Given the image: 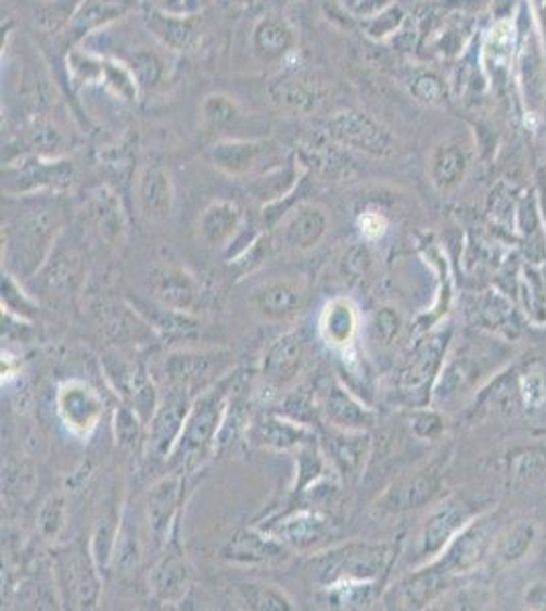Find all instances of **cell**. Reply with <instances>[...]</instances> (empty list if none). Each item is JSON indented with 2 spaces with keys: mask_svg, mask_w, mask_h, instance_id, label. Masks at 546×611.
<instances>
[{
  "mask_svg": "<svg viewBox=\"0 0 546 611\" xmlns=\"http://www.w3.org/2000/svg\"><path fill=\"white\" fill-rule=\"evenodd\" d=\"M399 23H402V11L397 7H392V9H385V11H381L378 15L364 21V27L367 35L381 39L390 31H394Z\"/></svg>",
  "mask_w": 546,
  "mask_h": 611,
  "instance_id": "cell-52",
  "label": "cell"
},
{
  "mask_svg": "<svg viewBox=\"0 0 546 611\" xmlns=\"http://www.w3.org/2000/svg\"><path fill=\"white\" fill-rule=\"evenodd\" d=\"M357 227H359V232H361L365 241H378L388 232L390 222L380 211H364V213H359Z\"/></svg>",
  "mask_w": 546,
  "mask_h": 611,
  "instance_id": "cell-53",
  "label": "cell"
},
{
  "mask_svg": "<svg viewBox=\"0 0 546 611\" xmlns=\"http://www.w3.org/2000/svg\"><path fill=\"white\" fill-rule=\"evenodd\" d=\"M251 43L265 62H278L296 46V31L282 15H267L253 27Z\"/></svg>",
  "mask_w": 546,
  "mask_h": 611,
  "instance_id": "cell-34",
  "label": "cell"
},
{
  "mask_svg": "<svg viewBox=\"0 0 546 611\" xmlns=\"http://www.w3.org/2000/svg\"><path fill=\"white\" fill-rule=\"evenodd\" d=\"M467 518L469 515H467L464 504L455 501V499L436 508L427 518L422 532H420V555L424 559L434 561L450 545V540L464 530Z\"/></svg>",
  "mask_w": 546,
  "mask_h": 611,
  "instance_id": "cell-30",
  "label": "cell"
},
{
  "mask_svg": "<svg viewBox=\"0 0 546 611\" xmlns=\"http://www.w3.org/2000/svg\"><path fill=\"white\" fill-rule=\"evenodd\" d=\"M135 308L145 316L151 329L160 336H169V339L192 336L194 332L199 331V322L188 313H176V310H169V308H164L160 304H153L151 308L150 306L148 308L135 306Z\"/></svg>",
  "mask_w": 546,
  "mask_h": 611,
  "instance_id": "cell-43",
  "label": "cell"
},
{
  "mask_svg": "<svg viewBox=\"0 0 546 611\" xmlns=\"http://www.w3.org/2000/svg\"><path fill=\"white\" fill-rule=\"evenodd\" d=\"M439 424H441V422H439V418H436L434 413H420V416L416 418L412 427H415L416 436H420V438H431L432 429H441Z\"/></svg>",
  "mask_w": 546,
  "mask_h": 611,
  "instance_id": "cell-56",
  "label": "cell"
},
{
  "mask_svg": "<svg viewBox=\"0 0 546 611\" xmlns=\"http://www.w3.org/2000/svg\"><path fill=\"white\" fill-rule=\"evenodd\" d=\"M251 432V404H249L247 385L239 375H234L231 394L227 399V408L223 416V424L216 436L215 457H225L239 445L245 434Z\"/></svg>",
  "mask_w": 546,
  "mask_h": 611,
  "instance_id": "cell-31",
  "label": "cell"
},
{
  "mask_svg": "<svg viewBox=\"0 0 546 611\" xmlns=\"http://www.w3.org/2000/svg\"><path fill=\"white\" fill-rule=\"evenodd\" d=\"M534 543V530L530 524H518L513 526L506 536L499 538L497 543V557L504 562H516L520 561L526 552H529L530 546Z\"/></svg>",
  "mask_w": 546,
  "mask_h": 611,
  "instance_id": "cell-48",
  "label": "cell"
},
{
  "mask_svg": "<svg viewBox=\"0 0 546 611\" xmlns=\"http://www.w3.org/2000/svg\"><path fill=\"white\" fill-rule=\"evenodd\" d=\"M231 2H241V4H247V2H253V0H231Z\"/></svg>",
  "mask_w": 546,
  "mask_h": 611,
  "instance_id": "cell-58",
  "label": "cell"
},
{
  "mask_svg": "<svg viewBox=\"0 0 546 611\" xmlns=\"http://www.w3.org/2000/svg\"><path fill=\"white\" fill-rule=\"evenodd\" d=\"M332 463L325 450L318 445V438L299 448L296 459V483L292 487L294 496H306L313 487L322 481L331 480Z\"/></svg>",
  "mask_w": 546,
  "mask_h": 611,
  "instance_id": "cell-37",
  "label": "cell"
},
{
  "mask_svg": "<svg viewBox=\"0 0 546 611\" xmlns=\"http://www.w3.org/2000/svg\"><path fill=\"white\" fill-rule=\"evenodd\" d=\"M178 529L162 548V557L153 564L150 575L151 595L164 606H176L186 599L192 585V567L186 557Z\"/></svg>",
  "mask_w": 546,
  "mask_h": 611,
  "instance_id": "cell-16",
  "label": "cell"
},
{
  "mask_svg": "<svg viewBox=\"0 0 546 611\" xmlns=\"http://www.w3.org/2000/svg\"><path fill=\"white\" fill-rule=\"evenodd\" d=\"M329 232L327 208L316 202H296L271 229V245L282 253H306L322 243Z\"/></svg>",
  "mask_w": 546,
  "mask_h": 611,
  "instance_id": "cell-10",
  "label": "cell"
},
{
  "mask_svg": "<svg viewBox=\"0 0 546 611\" xmlns=\"http://www.w3.org/2000/svg\"><path fill=\"white\" fill-rule=\"evenodd\" d=\"M211 164L225 176L237 180H249L271 167L285 162L283 151L271 139H223L208 151Z\"/></svg>",
  "mask_w": 546,
  "mask_h": 611,
  "instance_id": "cell-7",
  "label": "cell"
},
{
  "mask_svg": "<svg viewBox=\"0 0 546 611\" xmlns=\"http://www.w3.org/2000/svg\"><path fill=\"white\" fill-rule=\"evenodd\" d=\"M288 555L290 548L259 526L237 530L218 550V557L223 561L245 564V567L283 561Z\"/></svg>",
  "mask_w": 546,
  "mask_h": 611,
  "instance_id": "cell-23",
  "label": "cell"
},
{
  "mask_svg": "<svg viewBox=\"0 0 546 611\" xmlns=\"http://www.w3.org/2000/svg\"><path fill=\"white\" fill-rule=\"evenodd\" d=\"M369 265H371V253L365 243H357L348 249L347 255H345V269L351 276L361 278L369 269Z\"/></svg>",
  "mask_w": 546,
  "mask_h": 611,
  "instance_id": "cell-54",
  "label": "cell"
},
{
  "mask_svg": "<svg viewBox=\"0 0 546 611\" xmlns=\"http://www.w3.org/2000/svg\"><path fill=\"white\" fill-rule=\"evenodd\" d=\"M308 364V339L302 329L283 332L267 348L262 364V380L274 392L290 387Z\"/></svg>",
  "mask_w": 546,
  "mask_h": 611,
  "instance_id": "cell-18",
  "label": "cell"
},
{
  "mask_svg": "<svg viewBox=\"0 0 546 611\" xmlns=\"http://www.w3.org/2000/svg\"><path fill=\"white\" fill-rule=\"evenodd\" d=\"M129 13V4L125 0H82L78 9L69 15L67 29L72 39H82L100 27L111 25L116 18Z\"/></svg>",
  "mask_w": 546,
  "mask_h": 611,
  "instance_id": "cell-35",
  "label": "cell"
},
{
  "mask_svg": "<svg viewBox=\"0 0 546 611\" xmlns=\"http://www.w3.org/2000/svg\"><path fill=\"white\" fill-rule=\"evenodd\" d=\"M296 157L300 166L329 182L345 180L355 171L348 149L332 141L327 132L322 137L304 141L296 151Z\"/></svg>",
  "mask_w": 546,
  "mask_h": 611,
  "instance_id": "cell-27",
  "label": "cell"
},
{
  "mask_svg": "<svg viewBox=\"0 0 546 611\" xmlns=\"http://www.w3.org/2000/svg\"><path fill=\"white\" fill-rule=\"evenodd\" d=\"M325 132L348 151H359L371 157H388L396 143L390 129L378 118L357 109H343L329 116Z\"/></svg>",
  "mask_w": 546,
  "mask_h": 611,
  "instance_id": "cell-9",
  "label": "cell"
},
{
  "mask_svg": "<svg viewBox=\"0 0 546 611\" xmlns=\"http://www.w3.org/2000/svg\"><path fill=\"white\" fill-rule=\"evenodd\" d=\"M316 410L325 422L337 430H367L373 424V412L347 385L337 378H329L318 385Z\"/></svg>",
  "mask_w": 546,
  "mask_h": 611,
  "instance_id": "cell-20",
  "label": "cell"
},
{
  "mask_svg": "<svg viewBox=\"0 0 546 611\" xmlns=\"http://www.w3.org/2000/svg\"><path fill=\"white\" fill-rule=\"evenodd\" d=\"M200 118L202 123L213 129V131H223L229 129L232 125H237V120L241 118V109L237 104V100H232L227 94H208L200 104Z\"/></svg>",
  "mask_w": 546,
  "mask_h": 611,
  "instance_id": "cell-44",
  "label": "cell"
},
{
  "mask_svg": "<svg viewBox=\"0 0 546 611\" xmlns=\"http://www.w3.org/2000/svg\"><path fill=\"white\" fill-rule=\"evenodd\" d=\"M378 581H343L320 589V601L332 610H365L371 606Z\"/></svg>",
  "mask_w": 546,
  "mask_h": 611,
  "instance_id": "cell-40",
  "label": "cell"
},
{
  "mask_svg": "<svg viewBox=\"0 0 546 611\" xmlns=\"http://www.w3.org/2000/svg\"><path fill=\"white\" fill-rule=\"evenodd\" d=\"M249 434L255 445L269 450H299L300 446L316 441L315 430L285 413L264 416L259 422H255V427H251Z\"/></svg>",
  "mask_w": 546,
  "mask_h": 611,
  "instance_id": "cell-29",
  "label": "cell"
},
{
  "mask_svg": "<svg viewBox=\"0 0 546 611\" xmlns=\"http://www.w3.org/2000/svg\"><path fill=\"white\" fill-rule=\"evenodd\" d=\"M308 297L306 283L294 278H274L251 292V306L267 322H288L302 313Z\"/></svg>",
  "mask_w": 546,
  "mask_h": 611,
  "instance_id": "cell-21",
  "label": "cell"
},
{
  "mask_svg": "<svg viewBox=\"0 0 546 611\" xmlns=\"http://www.w3.org/2000/svg\"><path fill=\"white\" fill-rule=\"evenodd\" d=\"M53 583L60 601L72 610L97 608L102 594V573L90 548L62 546L53 555Z\"/></svg>",
  "mask_w": 546,
  "mask_h": 611,
  "instance_id": "cell-4",
  "label": "cell"
},
{
  "mask_svg": "<svg viewBox=\"0 0 546 611\" xmlns=\"http://www.w3.org/2000/svg\"><path fill=\"white\" fill-rule=\"evenodd\" d=\"M490 543H492V532H490L487 522H480V524L475 522L461 530L450 540V545L434 559L431 569L436 575H453V573L471 571L485 557Z\"/></svg>",
  "mask_w": 546,
  "mask_h": 611,
  "instance_id": "cell-26",
  "label": "cell"
},
{
  "mask_svg": "<svg viewBox=\"0 0 546 611\" xmlns=\"http://www.w3.org/2000/svg\"><path fill=\"white\" fill-rule=\"evenodd\" d=\"M443 478V464L431 463L416 469L412 473L394 481L380 499L376 501V512L380 515L418 510L431 504L432 497L439 494Z\"/></svg>",
  "mask_w": 546,
  "mask_h": 611,
  "instance_id": "cell-17",
  "label": "cell"
},
{
  "mask_svg": "<svg viewBox=\"0 0 546 611\" xmlns=\"http://www.w3.org/2000/svg\"><path fill=\"white\" fill-rule=\"evenodd\" d=\"M526 601L532 608H545L546 610V585L545 583H536L530 587Z\"/></svg>",
  "mask_w": 546,
  "mask_h": 611,
  "instance_id": "cell-57",
  "label": "cell"
},
{
  "mask_svg": "<svg viewBox=\"0 0 546 611\" xmlns=\"http://www.w3.org/2000/svg\"><path fill=\"white\" fill-rule=\"evenodd\" d=\"M394 557L390 543L348 540L318 548L306 559L304 571L318 587L343 581H378Z\"/></svg>",
  "mask_w": 546,
  "mask_h": 611,
  "instance_id": "cell-3",
  "label": "cell"
},
{
  "mask_svg": "<svg viewBox=\"0 0 546 611\" xmlns=\"http://www.w3.org/2000/svg\"><path fill=\"white\" fill-rule=\"evenodd\" d=\"M445 347H447V343L443 336H432L431 341H427L416 351L415 359L406 367V371L402 373V381H399V385L406 394H416V390L424 387L431 381L445 355Z\"/></svg>",
  "mask_w": 546,
  "mask_h": 611,
  "instance_id": "cell-38",
  "label": "cell"
},
{
  "mask_svg": "<svg viewBox=\"0 0 546 611\" xmlns=\"http://www.w3.org/2000/svg\"><path fill=\"white\" fill-rule=\"evenodd\" d=\"M55 412L72 436L88 438L99 429L104 402L90 383L80 380L64 381L55 394Z\"/></svg>",
  "mask_w": 546,
  "mask_h": 611,
  "instance_id": "cell-15",
  "label": "cell"
},
{
  "mask_svg": "<svg viewBox=\"0 0 546 611\" xmlns=\"http://www.w3.org/2000/svg\"><path fill=\"white\" fill-rule=\"evenodd\" d=\"M371 331L376 334V339L381 345H392L397 339V334L402 331V316L396 308L392 306H383L371 320Z\"/></svg>",
  "mask_w": 546,
  "mask_h": 611,
  "instance_id": "cell-50",
  "label": "cell"
},
{
  "mask_svg": "<svg viewBox=\"0 0 546 611\" xmlns=\"http://www.w3.org/2000/svg\"><path fill=\"white\" fill-rule=\"evenodd\" d=\"M204 2H208V0H204Z\"/></svg>",
  "mask_w": 546,
  "mask_h": 611,
  "instance_id": "cell-60",
  "label": "cell"
},
{
  "mask_svg": "<svg viewBox=\"0 0 546 611\" xmlns=\"http://www.w3.org/2000/svg\"><path fill=\"white\" fill-rule=\"evenodd\" d=\"M183 501V473L169 471L155 481L145 496L148 534L155 548H164L174 530L180 526V508Z\"/></svg>",
  "mask_w": 546,
  "mask_h": 611,
  "instance_id": "cell-13",
  "label": "cell"
},
{
  "mask_svg": "<svg viewBox=\"0 0 546 611\" xmlns=\"http://www.w3.org/2000/svg\"><path fill=\"white\" fill-rule=\"evenodd\" d=\"M412 92H415L416 99L431 102V104L441 102V99H443V86H441V82H439L434 76H429V74L416 78Z\"/></svg>",
  "mask_w": 546,
  "mask_h": 611,
  "instance_id": "cell-55",
  "label": "cell"
},
{
  "mask_svg": "<svg viewBox=\"0 0 546 611\" xmlns=\"http://www.w3.org/2000/svg\"><path fill=\"white\" fill-rule=\"evenodd\" d=\"M62 227V215L46 202L25 208L2 227V259L7 273L21 281L39 273L53 255Z\"/></svg>",
  "mask_w": 546,
  "mask_h": 611,
  "instance_id": "cell-1",
  "label": "cell"
},
{
  "mask_svg": "<svg viewBox=\"0 0 546 611\" xmlns=\"http://www.w3.org/2000/svg\"><path fill=\"white\" fill-rule=\"evenodd\" d=\"M102 367L106 373V381L111 383L118 397L127 406H131L145 424H150L160 404V394L143 364L135 361L127 353V348L116 347L104 353Z\"/></svg>",
  "mask_w": 546,
  "mask_h": 611,
  "instance_id": "cell-6",
  "label": "cell"
},
{
  "mask_svg": "<svg viewBox=\"0 0 546 611\" xmlns=\"http://www.w3.org/2000/svg\"><path fill=\"white\" fill-rule=\"evenodd\" d=\"M76 180V169L64 157L34 155L2 167V190L7 196L31 199L66 192Z\"/></svg>",
  "mask_w": 546,
  "mask_h": 611,
  "instance_id": "cell-5",
  "label": "cell"
},
{
  "mask_svg": "<svg viewBox=\"0 0 546 611\" xmlns=\"http://www.w3.org/2000/svg\"><path fill=\"white\" fill-rule=\"evenodd\" d=\"M151 35L172 51H192L199 48L200 27L196 18L183 17L164 9H151L145 15Z\"/></svg>",
  "mask_w": 546,
  "mask_h": 611,
  "instance_id": "cell-32",
  "label": "cell"
},
{
  "mask_svg": "<svg viewBox=\"0 0 546 611\" xmlns=\"http://www.w3.org/2000/svg\"><path fill=\"white\" fill-rule=\"evenodd\" d=\"M369 434L367 430L332 429L331 459L341 475L355 478L361 473L365 459L369 455Z\"/></svg>",
  "mask_w": 546,
  "mask_h": 611,
  "instance_id": "cell-36",
  "label": "cell"
},
{
  "mask_svg": "<svg viewBox=\"0 0 546 611\" xmlns=\"http://www.w3.org/2000/svg\"><path fill=\"white\" fill-rule=\"evenodd\" d=\"M151 297L155 304L192 315L202 297V285L192 271L180 265H157L150 276Z\"/></svg>",
  "mask_w": 546,
  "mask_h": 611,
  "instance_id": "cell-22",
  "label": "cell"
},
{
  "mask_svg": "<svg viewBox=\"0 0 546 611\" xmlns=\"http://www.w3.org/2000/svg\"><path fill=\"white\" fill-rule=\"evenodd\" d=\"M92 313L97 318L100 332L115 345V347H139L150 345L155 336L145 316L137 308H132L125 302L116 300H99L92 306Z\"/></svg>",
  "mask_w": 546,
  "mask_h": 611,
  "instance_id": "cell-19",
  "label": "cell"
},
{
  "mask_svg": "<svg viewBox=\"0 0 546 611\" xmlns=\"http://www.w3.org/2000/svg\"><path fill=\"white\" fill-rule=\"evenodd\" d=\"M43 269H48L46 285L50 288L51 292L72 288V281L76 278V264H74V259H69L67 253H62L60 257L51 255L50 262Z\"/></svg>",
  "mask_w": 546,
  "mask_h": 611,
  "instance_id": "cell-51",
  "label": "cell"
},
{
  "mask_svg": "<svg viewBox=\"0 0 546 611\" xmlns=\"http://www.w3.org/2000/svg\"><path fill=\"white\" fill-rule=\"evenodd\" d=\"M348 2H359V0H348Z\"/></svg>",
  "mask_w": 546,
  "mask_h": 611,
  "instance_id": "cell-59",
  "label": "cell"
},
{
  "mask_svg": "<svg viewBox=\"0 0 546 611\" xmlns=\"http://www.w3.org/2000/svg\"><path fill=\"white\" fill-rule=\"evenodd\" d=\"M67 508L66 497L62 494L50 496L37 513V532L46 543H58L62 532L66 530Z\"/></svg>",
  "mask_w": 546,
  "mask_h": 611,
  "instance_id": "cell-45",
  "label": "cell"
},
{
  "mask_svg": "<svg viewBox=\"0 0 546 611\" xmlns=\"http://www.w3.org/2000/svg\"><path fill=\"white\" fill-rule=\"evenodd\" d=\"M143 427L145 422L141 420V416L132 410L131 406H127L125 402L115 410V420H113V429H115V438L118 446L135 450L143 443Z\"/></svg>",
  "mask_w": 546,
  "mask_h": 611,
  "instance_id": "cell-46",
  "label": "cell"
},
{
  "mask_svg": "<svg viewBox=\"0 0 546 611\" xmlns=\"http://www.w3.org/2000/svg\"><path fill=\"white\" fill-rule=\"evenodd\" d=\"M257 526L278 538L290 550L308 555L327 545L334 532L331 518L316 508H299Z\"/></svg>",
  "mask_w": 546,
  "mask_h": 611,
  "instance_id": "cell-14",
  "label": "cell"
},
{
  "mask_svg": "<svg viewBox=\"0 0 546 611\" xmlns=\"http://www.w3.org/2000/svg\"><path fill=\"white\" fill-rule=\"evenodd\" d=\"M232 383L234 375L231 373L225 380L218 381L215 387L194 397L190 413L186 418L182 436L167 459L169 471L194 473L208 461V457H215L216 436L223 424Z\"/></svg>",
  "mask_w": 546,
  "mask_h": 611,
  "instance_id": "cell-2",
  "label": "cell"
},
{
  "mask_svg": "<svg viewBox=\"0 0 546 611\" xmlns=\"http://www.w3.org/2000/svg\"><path fill=\"white\" fill-rule=\"evenodd\" d=\"M194 396L182 387L167 385L166 396L160 397L157 410L148 430V455L153 461H166L182 436L186 418L192 408Z\"/></svg>",
  "mask_w": 546,
  "mask_h": 611,
  "instance_id": "cell-11",
  "label": "cell"
},
{
  "mask_svg": "<svg viewBox=\"0 0 546 611\" xmlns=\"http://www.w3.org/2000/svg\"><path fill=\"white\" fill-rule=\"evenodd\" d=\"M267 97L285 115H315L331 100V88L313 74L283 72L267 84Z\"/></svg>",
  "mask_w": 546,
  "mask_h": 611,
  "instance_id": "cell-12",
  "label": "cell"
},
{
  "mask_svg": "<svg viewBox=\"0 0 546 611\" xmlns=\"http://www.w3.org/2000/svg\"><path fill=\"white\" fill-rule=\"evenodd\" d=\"M127 66L131 69L139 88H153L164 76L162 60L157 58V53L150 50H137L131 53Z\"/></svg>",
  "mask_w": 546,
  "mask_h": 611,
  "instance_id": "cell-47",
  "label": "cell"
},
{
  "mask_svg": "<svg viewBox=\"0 0 546 611\" xmlns=\"http://www.w3.org/2000/svg\"><path fill=\"white\" fill-rule=\"evenodd\" d=\"M237 595L243 608L255 611H292L296 610L294 601L278 589L276 585L269 583H257L247 581L237 585Z\"/></svg>",
  "mask_w": 546,
  "mask_h": 611,
  "instance_id": "cell-42",
  "label": "cell"
},
{
  "mask_svg": "<svg viewBox=\"0 0 546 611\" xmlns=\"http://www.w3.org/2000/svg\"><path fill=\"white\" fill-rule=\"evenodd\" d=\"M467 160L459 145L455 143H443L432 151L429 171L431 180L436 190L448 192L455 190L459 183L464 182Z\"/></svg>",
  "mask_w": 546,
  "mask_h": 611,
  "instance_id": "cell-39",
  "label": "cell"
},
{
  "mask_svg": "<svg viewBox=\"0 0 546 611\" xmlns=\"http://www.w3.org/2000/svg\"><path fill=\"white\" fill-rule=\"evenodd\" d=\"M137 208L151 225H164L174 215L176 190L164 166H145L137 178Z\"/></svg>",
  "mask_w": 546,
  "mask_h": 611,
  "instance_id": "cell-25",
  "label": "cell"
},
{
  "mask_svg": "<svg viewBox=\"0 0 546 611\" xmlns=\"http://www.w3.org/2000/svg\"><path fill=\"white\" fill-rule=\"evenodd\" d=\"M234 355L225 348L176 351L167 357V385L182 387L196 397L232 373Z\"/></svg>",
  "mask_w": 546,
  "mask_h": 611,
  "instance_id": "cell-8",
  "label": "cell"
},
{
  "mask_svg": "<svg viewBox=\"0 0 546 611\" xmlns=\"http://www.w3.org/2000/svg\"><path fill=\"white\" fill-rule=\"evenodd\" d=\"M84 222L111 245H120L127 237V216L120 199L109 186H97L82 204Z\"/></svg>",
  "mask_w": 546,
  "mask_h": 611,
  "instance_id": "cell-24",
  "label": "cell"
},
{
  "mask_svg": "<svg viewBox=\"0 0 546 611\" xmlns=\"http://www.w3.org/2000/svg\"><path fill=\"white\" fill-rule=\"evenodd\" d=\"M359 332V310L348 297H332L318 316V334L327 347L345 353Z\"/></svg>",
  "mask_w": 546,
  "mask_h": 611,
  "instance_id": "cell-28",
  "label": "cell"
},
{
  "mask_svg": "<svg viewBox=\"0 0 546 611\" xmlns=\"http://www.w3.org/2000/svg\"><path fill=\"white\" fill-rule=\"evenodd\" d=\"M29 141H31V148L37 151V155L60 157V148L64 143V137L51 125L50 120L41 118V120H35L34 127L29 131Z\"/></svg>",
  "mask_w": 546,
  "mask_h": 611,
  "instance_id": "cell-49",
  "label": "cell"
},
{
  "mask_svg": "<svg viewBox=\"0 0 546 611\" xmlns=\"http://www.w3.org/2000/svg\"><path fill=\"white\" fill-rule=\"evenodd\" d=\"M120 524H123V515H118L115 510H109V512L100 515L97 526L92 530L90 552H92V559L97 562L102 577L115 564L116 543H118V534H120Z\"/></svg>",
  "mask_w": 546,
  "mask_h": 611,
  "instance_id": "cell-41",
  "label": "cell"
},
{
  "mask_svg": "<svg viewBox=\"0 0 546 611\" xmlns=\"http://www.w3.org/2000/svg\"><path fill=\"white\" fill-rule=\"evenodd\" d=\"M243 213L231 200L211 202L199 218L200 239L208 247L225 249L241 234Z\"/></svg>",
  "mask_w": 546,
  "mask_h": 611,
  "instance_id": "cell-33",
  "label": "cell"
}]
</instances>
